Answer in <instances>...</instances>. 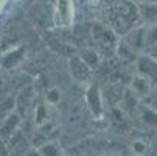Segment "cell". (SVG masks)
Returning a JSON list of instances; mask_svg holds the SVG:
<instances>
[{
	"label": "cell",
	"instance_id": "1",
	"mask_svg": "<svg viewBox=\"0 0 157 156\" xmlns=\"http://www.w3.org/2000/svg\"><path fill=\"white\" fill-rule=\"evenodd\" d=\"M103 24L112 28L118 36H124L142 22L139 5L131 0H106L101 5Z\"/></svg>",
	"mask_w": 157,
	"mask_h": 156
},
{
	"label": "cell",
	"instance_id": "2",
	"mask_svg": "<svg viewBox=\"0 0 157 156\" xmlns=\"http://www.w3.org/2000/svg\"><path fill=\"white\" fill-rule=\"evenodd\" d=\"M90 38L100 53H115L118 46V34L104 24H94L90 27Z\"/></svg>",
	"mask_w": 157,
	"mask_h": 156
},
{
	"label": "cell",
	"instance_id": "3",
	"mask_svg": "<svg viewBox=\"0 0 157 156\" xmlns=\"http://www.w3.org/2000/svg\"><path fill=\"white\" fill-rule=\"evenodd\" d=\"M53 8V17L56 25L61 28H69L73 24L75 6L73 0H50Z\"/></svg>",
	"mask_w": 157,
	"mask_h": 156
},
{
	"label": "cell",
	"instance_id": "4",
	"mask_svg": "<svg viewBox=\"0 0 157 156\" xmlns=\"http://www.w3.org/2000/svg\"><path fill=\"white\" fill-rule=\"evenodd\" d=\"M69 67H70V75L73 77L75 81L82 83V84H90L92 83V80H94V69L81 58V55L70 56Z\"/></svg>",
	"mask_w": 157,
	"mask_h": 156
},
{
	"label": "cell",
	"instance_id": "5",
	"mask_svg": "<svg viewBox=\"0 0 157 156\" xmlns=\"http://www.w3.org/2000/svg\"><path fill=\"white\" fill-rule=\"evenodd\" d=\"M103 102H104V97L101 94V89L98 87V84H95V83L87 84V89H86V103H87L89 111L92 113V116L97 117V119H101L103 114H104Z\"/></svg>",
	"mask_w": 157,
	"mask_h": 156
},
{
	"label": "cell",
	"instance_id": "6",
	"mask_svg": "<svg viewBox=\"0 0 157 156\" xmlns=\"http://www.w3.org/2000/svg\"><path fill=\"white\" fill-rule=\"evenodd\" d=\"M136 69L137 74L145 77L154 87H157V59H154L146 52L140 55L136 61Z\"/></svg>",
	"mask_w": 157,
	"mask_h": 156
},
{
	"label": "cell",
	"instance_id": "7",
	"mask_svg": "<svg viewBox=\"0 0 157 156\" xmlns=\"http://www.w3.org/2000/svg\"><path fill=\"white\" fill-rule=\"evenodd\" d=\"M121 39L139 52L145 50L146 49V25H143V27L139 25L136 28H132L124 36H121Z\"/></svg>",
	"mask_w": 157,
	"mask_h": 156
},
{
	"label": "cell",
	"instance_id": "8",
	"mask_svg": "<svg viewBox=\"0 0 157 156\" xmlns=\"http://www.w3.org/2000/svg\"><path fill=\"white\" fill-rule=\"evenodd\" d=\"M19 123H20V117H19L17 113H11L8 117H5L0 122V139L10 141L14 136Z\"/></svg>",
	"mask_w": 157,
	"mask_h": 156
},
{
	"label": "cell",
	"instance_id": "9",
	"mask_svg": "<svg viewBox=\"0 0 157 156\" xmlns=\"http://www.w3.org/2000/svg\"><path fill=\"white\" fill-rule=\"evenodd\" d=\"M139 13L143 25H154L157 24V3L155 2H140Z\"/></svg>",
	"mask_w": 157,
	"mask_h": 156
},
{
	"label": "cell",
	"instance_id": "10",
	"mask_svg": "<svg viewBox=\"0 0 157 156\" xmlns=\"http://www.w3.org/2000/svg\"><path fill=\"white\" fill-rule=\"evenodd\" d=\"M115 55L118 56V59L121 62H136L137 58L140 56V52L136 50L132 46H129V44L124 42L123 39H120L118 46H117V50H115Z\"/></svg>",
	"mask_w": 157,
	"mask_h": 156
},
{
	"label": "cell",
	"instance_id": "11",
	"mask_svg": "<svg viewBox=\"0 0 157 156\" xmlns=\"http://www.w3.org/2000/svg\"><path fill=\"white\" fill-rule=\"evenodd\" d=\"M131 89L137 95H140V97H148L152 92V89H155V87L145 77L137 74L136 77H132V80H131Z\"/></svg>",
	"mask_w": 157,
	"mask_h": 156
},
{
	"label": "cell",
	"instance_id": "12",
	"mask_svg": "<svg viewBox=\"0 0 157 156\" xmlns=\"http://www.w3.org/2000/svg\"><path fill=\"white\" fill-rule=\"evenodd\" d=\"M24 47H19V49H14L11 52H8L5 56H2L0 59V64H2L3 69H13L16 66L20 64V61L24 59Z\"/></svg>",
	"mask_w": 157,
	"mask_h": 156
},
{
	"label": "cell",
	"instance_id": "13",
	"mask_svg": "<svg viewBox=\"0 0 157 156\" xmlns=\"http://www.w3.org/2000/svg\"><path fill=\"white\" fill-rule=\"evenodd\" d=\"M139 95L132 91V89H124L123 98L120 102V109L126 111V113H134L139 106Z\"/></svg>",
	"mask_w": 157,
	"mask_h": 156
},
{
	"label": "cell",
	"instance_id": "14",
	"mask_svg": "<svg viewBox=\"0 0 157 156\" xmlns=\"http://www.w3.org/2000/svg\"><path fill=\"white\" fill-rule=\"evenodd\" d=\"M81 58L90 66L92 69H97L100 66V61H101V56H100V52L97 49H84L81 52Z\"/></svg>",
	"mask_w": 157,
	"mask_h": 156
},
{
	"label": "cell",
	"instance_id": "15",
	"mask_svg": "<svg viewBox=\"0 0 157 156\" xmlns=\"http://www.w3.org/2000/svg\"><path fill=\"white\" fill-rule=\"evenodd\" d=\"M140 117L143 122L152 128H157V109L152 106H142L140 108Z\"/></svg>",
	"mask_w": 157,
	"mask_h": 156
},
{
	"label": "cell",
	"instance_id": "16",
	"mask_svg": "<svg viewBox=\"0 0 157 156\" xmlns=\"http://www.w3.org/2000/svg\"><path fill=\"white\" fill-rule=\"evenodd\" d=\"M152 46H157V24L146 27V49Z\"/></svg>",
	"mask_w": 157,
	"mask_h": 156
},
{
	"label": "cell",
	"instance_id": "17",
	"mask_svg": "<svg viewBox=\"0 0 157 156\" xmlns=\"http://www.w3.org/2000/svg\"><path fill=\"white\" fill-rule=\"evenodd\" d=\"M45 100H47L48 105H58L61 102V91L56 89V87L48 89L47 94H45Z\"/></svg>",
	"mask_w": 157,
	"mask_h": 156
},
{
	"label": "cell",
	"instance_id": "18",
	"mask_svg": "<svg viewBox=\"0 0 157 156\" xmlns=\"http://www.w3.org/2000/svg\"><path fill=\"white\" fill-rule=\"evenodd\" d=\"M13 106H14V102L13 100H6V102H3L2 105H0V122L11 114Z\"/></svg>",
	"mask_w": 157,
	"mask_h": 156
},
{
	"label": "cell",
	"instance_id": "19",
	"mask_svg": "<svg viewBox=\"0 0 157 156\" xmlns=\"http://www.w3.org/2000/svg\"><path fill=\"white\" fill-rule=\"evenodd\" d=\"M34 119H36V123L37 125H42L44 122L47 120V109L44 105H39L36 108V114H34Z\"/></svg>",
	"mask_w": 157,
	"mask_h": 156
},
{
	"label": "cell",
	"instance_id": "20",
	"mask_svg": "<svg viewBox=\"0 0 157 156\" xmlns=\"http://www.w3.org/2000/svg\"><path fill=\"white\" fill-rule=\"evenodd\" d=\"M39 153L42 156H58V148L55 144H45L44 147L39 148Z\"/></svg>",
	"mask_w": 157,
	"mask_h": 156
},
{
	"label": "cell",
	"instance_id": "21",
	"mask_svg": "<svg viewBox=\"0 0 157 156\" xmlns=\"http://www.w3.org/2000/svg\"><path fill=\"white\" fill-rule=\"evenodd\" d=\"M132 150H134V153H136V154H143L146 151V144L142 142V141H137V142H134Z\"/></svg>",
	"mask_w": 157,
	"mask_h": 156
},
{
	"label": "cell",
	"instance_id": "22",
	"mask_svg": "<svg viewBox=\"0 0 157 156\" xmlns=\"http://www.w3.org/2000/svg\"><path fill=\"white\" fill-rule=\"evenodd\" d=\"M148 55H151L154 59H157V46H152V47H148L146 50H145Z\"/></svg>",
	"mask_w": 157,
	"mask_h": 156
},
{
	"label": "cell",
	"instance_id": "23",
	"mask_svg": "<svg viewBox=\"0 0 157 156\" xmlns=\"http://www.w3.org/2000/svg\"><path fill=\"white\" fill-rule=\"evenodd\" d=\"M10 2V0H0V11H2L5 6H6V3Z\"/></svg>",
	"mask_w": 157,
	"mask_h": 156
},
{
	"label": "cell",
	"instance_id": "24",
	"mask_svg": "<svg viewBox=\"0 0 157 156\" xmlns=\"http://www.w3.org/2000/svg\"><path fill=\"white\" fill-rule=\"evenodd\" d=\"M27 156H42V154H40V153H39V151H37V153H36V151H34V153H28V154H27Z\"/></svg>",
	"mask_w": 157,
	"mask_h": 156
}]
</instances>
